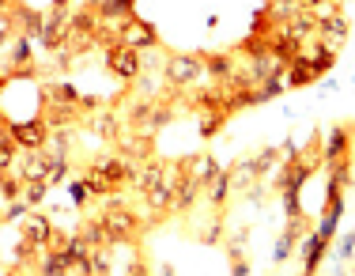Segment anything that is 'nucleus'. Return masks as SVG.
<instances>
[{
    "label": "nucleus",
    "instance_id": "obj_27",
    "mask_svg": "<svg viewBox=\"0 0 355 276\" xmlns=\"http://www.w3.org/2000/svg\"><path fill=\"white\" fill-rule=\"evenodd\" d=\"M231 118V114H223V110H208V114H200V121H197V132H200V140H212L219 129H223V121Z\"/></svg>",
    "mask_w": 355,
    "mask_h": 276
},
{
    "label": "nucleus",
    "instance_id": "obj_6",
    "mask_svg": "<svg viewBox=\"0 0 355 276\" xmlns=\"http://www.w3.org/2000/svg\"><path fill=\"white\" fill-rule=\"evenodd\" d=\"M91 166L103 174L110 186H114V193H121V189L132 182V166H137V163H132V159H125L121 152H110V155H98Z\"/></svg>",
    "mask_w": 355,
    "mask_h": 276
},
{
    "label": "nucleus",
    "instance_id": "obj_35",
    "mask_svg": "<svg viewBox=\"0 0 355 276\" xmlns=\"http://www.w3.org/2000/svg\"><path fill=\"white\" fill-rule=\"evenodd\" d=\"M69 197H72V208H83V205H87V186H83V178H76L72 182V186H69Z\"/></svg>",
    "mask_w": 355,
    "mask_h": 276
},
{
    "label": "nucleus",
    "instance_id": "obj_26",
    "mask_svg": "<svg viewBox=\"0 0 355 276\" xmlns=\"http://www.w3.org/2000/svg\"><path fill=\"white\" fill-rule=\"evenodd\" d=\"M91 129H95L103 140H117V137H121V125H117V110H98L95 118H91Z\"/></svg>",
    "mask_w": 355,
    "mask_h": 276
},
{
    "label": "nucleus",
    "instance_id": "obj_17",
    "mask_svg": "<svg viewBox=\"0 0 355 276\" xmlns=\"http://www.w3.org/2000/svg\"><path fill=\"white\" fill-rule=\"evenodd\" d=\"M117 152H121L125 159H132V163H144V159H151L155 144H151L148 132H137V129H132L129 137H117Z\"/></svg>",
    "mask_w": 355,
    "mask_h": 276
},
{
    "label": "nucleus",
    "instance_id": "obj_34",
    "mask_svg": "<svg viewBox=\"0 0 355 276\" xmlns=\"http://www.w3.org/2000/svg\"><path fill=\"white\" fill-rule=\"evenodd\" d=\"M27 212H31V205H27V200H12V205L4 208V220H8V223H19Z\"/></svg>",
    "mask_w": 355,
    "mask_h": 276
},
{
    "label": "nucleus",
    "instance_id": "obj_9",
    "mask_svg": "<svg viewBox=\"0 0 355 276\" xmlns=\"http://www.w3.org/2000/svg\"><path fill=\"white\" fill-rule=\"evenodd\" d=\"M200 53V61H205V72H208V80H216V83H227L239 72V53H231V49H219V53H208V49H197Z\"/></svg>",
    "mask_w": 355,
    "mask_h": 276
},
{
    "label": "nucleus",
    "instance_id": "obj_23",
    "mask_svg": "<svg viewBox=\"0 0 355 276\" xmlns=\"http://www.w3.org/2000/svg\"><path fill=\"white\" fill-rule=\"evenodd\" d=\"M284 83H287V91H299V87L318 83V76H314V69H310L302 57H295V61H287V69H284Z\"/></svg>",
    "mask_w": 355,
    "mask_h": 276
},
{
    "label": "nucleus",
    "instance_id": "obj_39",
    "mask_svg": "<svg viewBox=\"0 0 355 276\" xmlns=\"http://www.w3.org/2000/svg\"><path fill=\"white\" fill-rule=\"evenodd\" d=\"M129 276H148V265H144V261H132V269H129Z\"/></svg>",
    "mask_w": 355,
    "mask_h": 276
},
{
    "label": "nucleus",
    "instance_id": "obj_20",
    "mask_svg": "<svg viewBox=\"0 0 355 276\" xmlns=\"http://www.w3.org/2000/svg\"><path fill=\"white\" fill-rule=\"evenodd\" d=\"M12 19H15V35H27V38H38L42 35V19L46 15L38 8H27V4H15L12 8Z\"/></svg>",
    "mask_w": 355,
    "mask_h": 276
},
{
    "label": "nucleus",
    "instance_id": "obj_44",
    "mask_svg": "<svg viewBox=\"0 0 355 276\" xmlns=\"http://www.w3.org/2000/svg\"><path fill=\"white\" fill-rule=\"evenodd\" d=\"M0 223H4V208H0Z\"/></svg>",
    "mask_w": 355,
    "mask_h": 276
},
{
    "label": "nucleus",
    "instance_id": "obj_19",
    "mask_svg": "<svg viewBox=\"0 0 355 276\" xmlns=\"http://www.w3.org/2000/svg\"><path fill=\"white\" fill-rule=\"evenodd\" d=\"M200 193H205V189H200V182H193L189 174H185V178H182V182H178V186H174V197H171V212H174V216H185V212H189V208H193V205H197V200H200Z\"/></svg>",
    "mask_w": 355,
    "mask_h": 276
},
{
    "label": "nucleus",
    "instance_id": "obj_1",
    "mask_svg": "<svg viewBox=\"0 0 355 276\" xmlns=\"http://www.w3.org/2000/svg\"><path fill=\"white\" fill-rule=\"evenodd\" d=\"M163 80H166V87H174V91L208 83V72H205L200 53H171L163 61Z\"/></svg>",
    "mask_w": 355,
    "mask_h": 276
},
{
    "label": "nucleus",
    "instance_id": "obj_14",
    "mask_svg": "<svg viewBox=\"0 0 355 276\" xmlns=\"http://www.w3.org/2000/svg\"><path fill=\"white\" fill-rule=\"evenodd\" d=\"M299 57L310 64V69H314V76H318V80H321V76H329V72H333V64H336V49H333V46H325L321 38L306 42Z\"/></svg>",
    "mask_w": 355,
    "mask_h": 276
},
{
    "label": "nucleus",
    "instance_id": "obj_11",
    "mask_svg": "<svg viewBox=\"0 0 355 276\" xmlns=\"http://www.w3.org/2000/svg\"><path fill=\"white\" fill-rule=\"evenodd\" d=\"M329 257V242L321 239V235H302L299 239V261H302V276H318V269H321V261Z\"/></svg>",
    "mask_w": 355,
    "mask_h": 276
},
{
    "label": "nucleus",
    "instance_id": "obj_12",
    "mask_svg": "<svg viewBox=\"0 0 355 276\" xmlns=\"http://www.w3.org/2000/svg\"><path fill=\"white\" fill-rule=\"evenodd\" d=\"M302 231H306V216H295V220H287V223H284L280 239H276V250H272V261H276V265L291 261V254L299 250Z\"/></svg>",
    "mask_w": 355,
    "mask_h": 276
},
{
    "label": "nucleus",
    "instance_id": "obj_40",
    "mask_svg": "<svg viewBox=\"0 0 355 276\" xmlns=\"http://www.w3.org/2000/svg\"><path fill=\"white\" fill-rule=\"evenodd\" d=\"M15 4H19V0H0V12H12Z\"/></svg>",
    "mask_w": 355,
    "mask_h": 276
},
{
    "label": "nucleus",
    "instance_id": "obj_8",
    "mask_svg": "<svg viewBox=\"0 0 355 276\" xmlns=\"http://www.w3.org/2000/svg\"><path fill=\"white\" fill-rule=\"evenodd\" d=\"M38 42L53 53V49H61L64 42H69V12H61V8H49L46 19H42V35Z\"/></svg>",
    "mask_w": 355,
    "mask_h": 276
},
{
    "label": "nucleus",
    "instance_id": "obj_37",
    "mask_svg": "<svg viewBox=\"0 0 355 276\" xmlns=\"http://www.w3.org/2000/svg\"><path fill=\"white\" fill-rule=\"evenodd\" d=\"M280 155H284V159H299V140L287 137L284 144H280Z\"/></svg>",
    "mask_w": 355,
    "mask_h": 276
},
{
    "label": "nucleus",
    "instance_id": "obj_5",
    "mask_svg": "<svg viewBox=\"0 0 355 276\" xmlns=\"http://www.w3.org/2000/svg\"><path fill=\"white\" fill-rule=\"evenodd\" d=\"M8 137L15 140L19 152H42L49 140V129L42 125V118H31V121H8Z\"/></svg>",
    "mask_w": 355,
    "mask_h": 276
},
{
    "label": "nucleus",
    "instance_id": "obj_41",
    "mask_svg": "<svg viewBox=\"0 0 355 276\" xmlns=\"http://www.w3.org/2000/svg\"><path fill=\"white\" fill-rule=\"evenodd\" d=\"M8 83H12V80H8V72L0 69V95H4V87H8Z\"/></svg>",
    "mask_w": 355,
    "mask_h": 276
},
{
    "label": "nucleus",
    "instance_id": "obj_21",
    "mask_svg": "<svg viewBox=\"0 0 355 276\" xmlns=\"http://www.w3.org/2000/svg\"><path fill=\"white\" fill-rule=\"evenodd\" d=\"M31 64H35V38L15 35V38H12V49H8V72L31 69Z\"/></svg>",
    "mask_w": 355,
    "mask_h": 276
},
{
    "label": "nucleus",
    "instance_id": "obj_22",
    "mask_svg": "<svg viewBox=\"0 0 355 276\" xmlns=\"http://www.w3.org/2000/svg\"><path fill=\"white\" fill-rule=\"evenodd\" d=\"M69 273H72L69 250H46L38 257V276H69Z\"/></svg>",
    "mask_w": 355,
    "mask_h": 276
},
{
    "label": "nucleus",
    "instance_id": "obj_2",
    "mask_svg": "<svg viewBox=\"0 0 355 276\" xmlns=\"http://www.w3.org/2000/svg\"><path fill=\"white\" fill-rule=\"evenodd\" d=\"M103 227H106L110 246H129V242L137 239V231H140V220L132 216L129 205H125V208H106V212H103Z\"/></svg>",
    "mask_w": 355,
    "mask_h": 276
},
{
    "label": "nucleus",
    "instance_id": "obj_3",
    "mask_svg": "<svg viewBox=\"0 0 355 276\" xmlns=\"http://www.w3.org/2000/svg\"><path fill=\"white\" fill-rule=\"evenodd\" d=\"M117 42H121L125 49H137V53H144V49H159V31L151 27L148 19H140V15H132V19L121 23V31H117Z\"/></svg>",
    "mask_w": 355,
    "mask_h": 276
},
{
    "label": "nucleus",
    "instance_id": "obj_43",
    "mask_svg": "<svg viewBox=\"0 0 355 276\" xmlns=\"http://www.w3.org/2000/svg\"><path fill=\"white\" fill-rule=\"evenodd\" d=\"M69 4L72 0H53V8H61V12H69Z\"/></svg>",
    "mask_w": 355,
    "mask_h": 276
},
{
    "label": "nucleus",
    "instance_id": "obj_33",
    "mask_svg": "<svg viewBox=\"0 0 355 276\" xmlns=\"http://www.w3.org/2000/svg\"><path fill=\"white\" fill-rule=\"evenodd\" d=\"M200 242H205V246H219V242H223V220H219V212H216L212 223L200 227Z\"/></svg>",
    "mask_w": 355,
    "mask_h": 276
},
{
    "label": "nucleus",
    "instance_id": "obj_18",
    "mask_svg": "<svg viewBox=\"0 0 355 276\" xmlns=\"http://www.w3.org/2000/svg\"><path fill=\"white\" fill-rule=\"evenodd\" d=\"M159 182H163V163H159V159H144V163L132 166V182H129V186H137L140 197H148Z\"/></svg>",
    "mask_w": 355,
    "mask_h": 276
},
{
    "label": "nucleus",
    "instance_id": "obj_38",
    "mask_svg": "<svg viewBox=\"0 0 355 276\" xmlns=\"http://www.w3.org/2000/svg\"><path fill=\"white\" fill-rule=\"evenodd\" d=\"M231 276H250V261H246V257H234V261H231Z\"/></svg>",
    "mask_w": 355,
    "mask_h": 276
},
{
    "label": "nucleus",
    "instance_id": "obj_16",
    "mask_svg": "<svg viewBox=\"0 0 355 276\" xmlns=\"http://www.w3.org/2000/svg\"><path fill=\"white\" fill-rule=\"evenodd\" d=\"M95 15L103 23H110V27H121L125 19H132V15H137V0H98Z\"/></svg>",
    "mask_w": 355,
    "mask_h": 276
},
{
    "label": "nucleus",
    "instance_id": "obj_28",
    "mask_svg": "<svg viewBox=\"0 0 355 276\" xmlns=\"http://www.w3.org/2000/svg\"><path fill=\"white\" fill-rule=\"evenodd\" d=\"M83 186H87L91 197H110V193H114V186H110V182L95 171V166H87V171H83Z\"/></svg>",
    "mask_w": 355,
    "mask_h": 276
},
{
    "label": "nucleus",
    "instance_id": "obj_4",
    "mask_svg": "<svg viewBox=\"0 0 355 276\" xmlns=\"http://www.w3.org/2000/svg\"><path fill=\"white\" fill-rule=\"evenodd\" d=\"M106 69H110L114 80L132 83L144 72V57L137 53V49H125L121 42H117V46H106Z\"/></svg>",
    "mask_w": 355,
    "mask_h": 276
},
{
    "label": "nucleus",
    "instance_id": "obj_24",
    "mask_svg": "<svg viewBox=\"0 0 355 276\" xmlns=\"http://www.w3.org/2000/svg\"><path fill=\"white\" fill-rule=\"evenodd\" d=\"M208 193V205L216 208V212H223L227 208V200H231V193H234V182H231V171H219V178L212 182V186L205 189Z\"/></svg>",
    "mask_w": 355,
    "mask_h": 276
},
{
    "label": "nucleus",
    "instance_id": "obj_29",
    "mask_svg": "<svg viewBox=\"0 0 355 276\" xmlns=\"http://www.w3.org/2000/svg\"><path fill=\"white\" fill-rule=\"evenodd\" d=\"M49 155V152H46ZM69 182V159L64 155H49V174H46V186H64Z\"/></svg>",
    "mask_w": 355,
    "mask_h": 276
},
{
    "label": "nucleus",
    "instance_id": "obj_25",
    "mask_svg": "<svg viewBox=\"0 0 355 276\" xmlns=\"http://www.w3.org/2000/svg\"><path fill=\"white\" fill-rule=\"evenodd\" d=\"M76 235H80L83 242H87L91 250H103V246H110V239H106V227H103V216H98V220H87V223H80V227H76Z\"/></svg>",
    "mask_w": 355,
    "mask_h": 276
},
{
    "label": "nucleus",
    "instance_id": "obj_10",
    "mask_svg": "<svg viewBox=\"0 0 355 276\" xmlns=\"http://www.w3.org/2000/svg\"><path fill=\"white\" fill-rule=\"evenodd\" d=\"M348 35H352V23H348V15H344V12L318 15V38L325 42V46L340 49L344 42H348Z\"/></svg>",
    "mask_w": 355,
    "mask_h": 276
},
{
    "label": "nucleus",
    "instance_id": "obj_15",
    "mask_svg": "<svg viewBox=\"0 0 355 276\" xmlns=\"http://www.w3.org/2000/svg\"><path fill=\"white\" fill-rule=\"evenodd\" d=\"M182 166H185V174H189L193 182H200V189H208V186L219 178V171H223V166L216 163V155H208V152L182 159Z\"/></svg>",
    "mask_w": 355,
    "mask_h": 276
},
{
    "label": "nucleus",
    "instance_id": "obj_13",
    "mask_svg": "<svg viewBox=\"0 0 355 276\" xmlns=\"http://www.w3.org/2000/svg\"><path fill=\"white\" fill-rule=\"evenodd\" d=\"M352 152V129L348 125H333L329 129V137L321 140V163H340V159H348Z\"/></svg>",
    "mask_w": 355,
    "mask_h": 276
},
{
    "label": "nucleus",
    "instance_id": "obj_36",
    "mask_svg": "<svg viewBox=\"0 0 355 276\" xmlns=\"http://www.w3.org/2000/svg\"><path fill=\"white\" fill-rule=\"evenodd\" d=\"M352 254H355V231H348V235L336 242V257L340 261H352Z\"/></svg>",
    "mask_w": 355,
    "mask_h": 276
},
{
    "label": "nucleus",
    "instance_id": "obj_42",
    "mask_svg": "<svg viewBox=\"0 0 355 276\" xmlns=\"http://www.w3.org/2000/svg\"><path fill=\"white\" fill-rule=\"evenodd\" d=\"M159 276H178V269H174V265H163V269H159Z\"/></svg>",
    "mask_w": 355,
    "mask_h": 276
},
{
    "label": "nucleus",
    "instance_id": "obj_32",
    "mask_svg": "<svg viewBox=\"0 0 355 276\" xmlns=\"http://www.w3.org/2000/svg\"><path fill=\"white\" fill-rule=\"evenodd\" d=\"M46 182H23V193H19V200H27L31 208H38L42 205V197H46Z\"/></svg>",
    "mask_w": 355,
    "mask_h": 276
},
{
    "label": "nucleus",
    "instance_id": "obj_30",
    "mask_svg": "<svg viewBox=\"0 0 355 276\" xmlns=\"http://www.w3.org/2000/svg\"><path fill=\"white\" fill-rule=\"evenodd\" d=\"M329 182H333V186H340V189L355 186V174H352V163H348V159H340V163H329Z\"/></svg>",
    "mask_w": 355,
    "mask_h": 276
},
{
    "label": "nucleus",
    "instance_id": "obj_7",
    "mask_svg": "<svg viewBox=\"0 0 355 276\" xmlns=\"http://www.w3.org/2000/svg\"><path fill=\"white\" fill-rule=\"evenodd\" d=\"M53 227H57L53 216H46V212H38V208H31V212L19 220V239H27L31 246H38V250H49Z\"/></svg>",
    "mask_w": 355,
    "mask_h": 276
},
{
    "label": "nucleus",
    "instance_id": "obj_31",
    "mask_svg": "<svg viewBox=\"0 0 355 276\" xmlns=\"http://www.w3.org/2000/svg\"><path fill=\"white\" fill-rule=\"evenodd\" d=\"M15 155H19V148H15V140L8 137V125H4V132H0V174H8V171H12Z\"/></svg>",
    "mask_w": 355,
    "mask_h": 276
}]
</instances>
